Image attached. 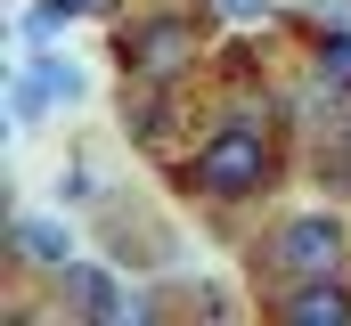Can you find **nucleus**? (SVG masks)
<instances>
[{"label":"nucleus","mask_w":351,"mask_h":326,"mask_svg":"<svg viewBox=\"0 0 351 326\" xmlns=\"http://www.w3.org/2000/svg\"><path fill=\"white\" fill-rule=\"evenodd\" d=\"M269 310H278L286 326H343L351 318V286L343 277H302V286H286Z\"/></svg>","instance_id":"5"},{"label":"nucleus","mask_w":351,"mask_h":326,"mask_svg":"<svg viewBox=\"0 0 351 326\" xmlns=\"http://www.w3.org/2000/svg\"><path fill=\"white\" fill-rule=\"evenodd\" d=\"M311 66H319V82L351 90V33H319V41H311Z\"/></svg>","instance_id":"8"},{"label":"nucleus","mask_w":351,"mask_h":326,"mask_svg":"<svg viewBox=\"0 0 351 326\" xmlns=\"http://www.w3.org/2000/svg\"><path fill=\"white\" fill-rule=\"evenodd\" d=\"M262 269L286 277V286H302V277H343L351 269L343 221H335V212H294V221H278L262 237Z\"/></svg>","instance_id":"1"},{"label":"nucleus","mask_w":351,"mask_h":326,"mask_svg":"<svg viewBox=\"0 0 351 326\" xmlns=\"http://www.w3.org/2000/svg\"><path fill=\"white\" fill-rule=\"evenodd\" d=\"M114 58L139 82H180L196 66V25H188V16H147V25H131V33L114 41Z\"/></svg>","instance_id":"3"},{"label":"nucleus","mask_w":351,"mask_h":326,"mask_svg":"<svg viewBox=\"0 0 351 326\" xmlns=\"http://www.w3.org/2000/svg\"><path fill=\"white\" fill-rule=\"evenodd\" d=\"M262 179H269V131L262 123H221V131L204 139V155L188 163V188L213 196V204H237V196H254Z\"/></svg>","instance_id":"2"},{"label":"nucleus","mask_w":351,"mask_h":326,"mask_svg":"<svg viewBox=\"0 0 351 326\" xmlns=\"http://www.w3.org/2000/svg\"><path fill=\"white\" fill-rule=\"evenodd\" d=\"M58 277H66V294L82 302V318H98V326H114V318H139V302H131V294H123V286H114L106 269H90V261H66Z\"/></svg>","instance_id":"6"},{"label":"nucleus","mask_w":351,"mask_h":326,"mask_svg":"<svg viewBox=\"0 0 351 326\" xmlns=\"http://www.w3.org/2000/svg\"><path fill=\"white\" fill-rule=\"evenodd\" d=\"M66 8H74V16H106L114 0H66Z\"/></svg>","instance_id":"11"},{"label":"nucleus","mask_w":351,"mask_h":326,"mask_svg":"<svg viewBox=\"0 0 351 326\" xmlns=\"http://www.w3.org/2000/svg\"><path fill=\"white\" fill-rule=\"evenodd\" d=\"M66 16H74V8H66V0H41V8H33V16H25V41H41V49H49V41H58V33H66Z\"/></svg>","instance_id":"9"},{"label":"nucleus","mask_w":351,"mask_h":326,"mask_svg":"<svg viewBox=\"0 0 351 326\" xmlns=\"http://www.w3.org/2000/svg\"><path fill=\"white\" fill-rule=\"evenodd\" d=\"M90 82H82V66H66V58H33L25 74H16V123H33V114H49V106H74Z\"/></svg>","instance_id":"4"},{"label":"nucleus","mask_w":351,"mask_h":326,"mask_svg":"<svg viewBox=\"0 0 351 326\" xmlns=\"http://www.w3.org/2000/svg\"><path fill=\"white\" fill-rule=\"evenodd\" d=\"M8 253H16V269H66V261H74V237H66L58 221L25 212V221L8 229Z\"/></svg>","instance_id":"7"},{"label":"nucleus","mask_w":351,"mask_h":326,"mask_svg":"<svg viewBox=\"0 0 351 326\" xmlns=\"http://www.w3.org/2000/svg\"><path fill=\"white\" fill-rule=\"evenodd\" d=\"M221 8H229V16H262L269 0H221Z\"/></svg>","instance_id":"10"}]
</instances>
